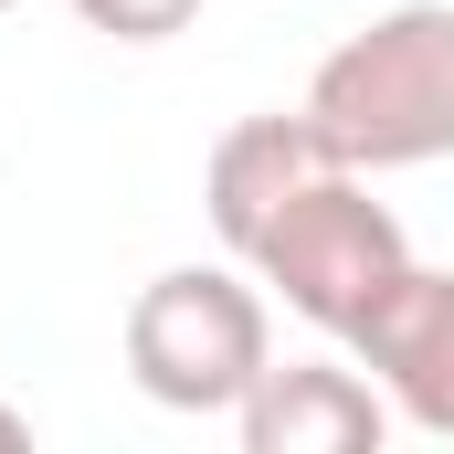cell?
<instances>
[{
    "instance_id": "obj_1",
    "label": "cell",
    "mask_w": 454,
    "mask_h": 454,
    "mask_svg": "<svg viewBox=\"0 0 454 454\" xmlns=\"http://www.w3.org/2000/svg\"><path fill=\"white\" fill-rule=\"evenodd\" d=\"M307 116L348 169L454 159V0H402L348 32L307 85Z\"/></svg>"
},
{
    "instance_id": "obj_2",
    "label": "cell",
    "mask_w": 454,
    "mask_h": 454,
    "mask_svg": "<svg viewBox=\"0 0 454 454\" xmlns=\"http://www.w3.org/2000/svg\"><path fill=\"white\" fill-rule=\"evenodd\" d=\"M232 264H254V286H264L286 317L348 339V328L380 307V286L412 264V243H402V223L370 201V169H317L307 191L275 201V223L254 232Z\"/></svg>"
},
{
    "instance_id": "obj_3",
    "label": "cell",
    "mask_w": 454,
    "mask_h": 454,
    "mask_svg": "<svg viewBox=\"0 0 454 454\" xmlns=\"http://www.w3.org/2000/svg\"><path fill=\"white\" fill-rule=\"evenodd\" d=\"M127 370L159 412H232L264 370H275V317L264 286H243L232 264H169L137 286L127 307Z\"/></svg>"
},
{
    "instance_id": "obj_4",
    "label": "cell",
    "mask_w": 454,
    "mask_h": 454,
    "mask_svg": "<svg viewBox=\"0 0 454 454\" xmlns=\"http://www.w3.org/2000/svg\"><path fill=\"white\" fill-rule=\"evenodd\" d=\"M348 348H359V370L380 380V402L402 423H423V434L454 444V275L402 264L380 286V307L348 328Z\"/></svg>"
},
{
    "instance_id": "obj_5",
    "label": "cell",
    "mask_w": 454,
    "mask_h": 454,
    "mask_svg": "<svg viewBox=\"0 0 454 454\" xmlns=\"http://www.w3.org/2000/svg\"><path fill=\"white\" fill-rule=\"evenodd\" d=\"M232 423L254 454H370L391 434V402H380V380H359L339 359H286L232 402Z\"/></svg>"
},
{
    "instance_id": "obj_6",
    "label": "cell",
    "mask_w": 454,
    "mask_h": 454,
    "mask_svg": "<svg viewBox=\"0 0 454 454\" xmlns=\"http://www.w3.org/2000/svg\"><path fill=\"white\" fill-rule=\"evenodd\" d=\"M317 169H348V159L317 137V116H307V106H296V116H286V106H275V116H243V127H223V137H212L201 212H212V232L243 254L254 232L275 223V201H286V191H307Z\"/></svg>"
},
{
    "instance_id": "obj_7",
    "label": "cell",
    "mask_w": 454,
    "mask_h": 454,
    "mask_svg": "<svg viewBox=\"0 0 454 454\" xmlns=\"http://www.w3.org/2000/svg\"><path fill=\"white\" fill-rule=\"evenodd\" d=\"M85 32H116V43H169L201 21V0H74Z\"/></svg>"
},
{
    "instance_id": "obj_8",
    "label": "cell",
    "mask_w": 454,
    "mask_h": 454,
    "mask_svg": "<svg viewBox=\"0 0 454 454\" xmlns=\"http://www.w3.org/2000/svg\"><path fill=\"white\" fill-rule=\"evenodd\" d=\"M21 444H32V423H21V412L0 402V454H21Z\"/></svg>"
},
{
    "instance_id": "obj_9",
    "label": "cell",
    "mask_w": 454,
    "mask_h": 454,
    "mask_svg": "<svg viewBox=\"0 0 454 454\" xmlns=\"http://www.w3.org/2000/svg\"><path fill=\"white\" fill-rule=\"evenodd\" d=\"M0 11H11V0H0Z\"/></svg>"
}]
</instances>
